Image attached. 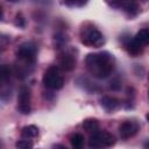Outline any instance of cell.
<instances>
[{"label":"cell","mask_w":149,"mask_h":149,"mask_svg":"<svg viewBox=\"0 0 149 149\" xmlns=\"http://www.w3.org/2000/svg\"><path fill=\"white\" fill-rule=\"evenodd\" d=\"M86 69L93 77L102 79L108 77L114 69V58L107 51L88 54L85 59Z\"/></svg>","instance_id":"obj_1"},{"label":"cell","mask_w":149,"mask_h":149,"mask_svg":"<svg viewBox=\"0 0 149 149\" xmlns=\"http://www.w3.org/2000/svg\"><path fill=\"white\" fill-rule=\"evenodd\" d=\"M79 37H80V42L90 48H99L105 43V38L102 34L93 24L90 23H86L81 27L79 31Z\"/></svg>","instance_id":"obj_2"},{"label":"cell","mask_w":149,"mask_h":149,"mask_svg":"<svg viewBox=\"0 0 149 149\" xmlns=\"http://www.w3.org/2000/svg\"><path fill=\"white\" fill-rule=\"evenodd\" d=\"M37 48L31 42H24L16 49V57L19 61L24 63L26 66H33L36 61Z\"/></svg>","instance_id":"obj_3"},{"label":"cell","mask_w":149,"mask_h":149,"mask_svg":"<svg viewBox=\"0 0 149 149\" xmlns=\"http://www.w3.org/2000/svg\"><path fill=\"white\" fill-rule=\"evenodd\" d=\"M43 85L49 90H61L64 85V79L57 66H50L43 74Z\"/></svg>","instance_id":"obj_4"},{"label":"cell","mask_w":149,"mask_h":149,"mask_svg":"<svg viewBox=\"0 0 149 149\" xmlns=\"http://www.w3.org/2000/svg\"><path fill=\"white\" fill-rule=\"evenodd\" d=\"M114 143H115V139L112 134H109L106 130H99V129L91 133L88 140L90 148H108L112 147Z\"/></svg>","instance_id":"obj_5"},{"label":"cell","mask_w":149,"mask_h":149,"mask_svg":"<svg viewBox=\"0 0 149 149\" xmlns=\"http://www.w3.org/2000/svg\"><path fill=\"white\" fill-rule=\"evenodd\" d=\"M17 109L21 114H29L31 111V95L27 86H22L17 94Z\"/></svg>","instance_id":"obj_6"},{"label":"cell","mask_w":149,"mask_h":149,"mask_svg":"<svg viewBox=\"0 0 149 149\" xmlns=\"http://www.w3.org/2000/svg\"><path fill=\"white\" fill-rule=\"evenodd\" d=\"M140 130V126L137 122L135 121H125L123 123L120 125L119 127V133L120 136L125 140L133 137L134 135L137 134V132Z\"/></svg>","instance_id":"obj_7"},{"label":"cell","mask_w":149,"mask_h":149,"mask_svg":"<svg viewBox=\"0 0 149 149\" xmlns=\"http://www.w3.org/2000/svg\"><path fill=\"white\" fill-rule=\"evenodd\" d=\"M59 66L65 71H71L76 66V57L71 54H63L59 57Z\"/></svg>","instance_id":"obj_8"},{"label":"cell","mask_w":149,"mask_h":149,"mask_svg":"<svg viewBox=\"0 0 149 149\" xmlns=\"http://www.w3.org/2000/svg\"><path fill=\"white\" fill-rule=\"evenodd\" d=\"M100 105L107 111V112H112L114 109L118 108L119 106V100L114 97H109V95H102L100 98Z\"/></svg>","instance_id":"obj_9"},{"label":"cell","mask_w":149,"mask_h":149,"mask_svg":"<svg viewBox=\"0 0 149 149\" xmlns=\"http://www.w3.org/2000/svg\"><path fill=\"white\" fill-rule=\"evenodd\" d=\"M38 135V128L34 125H29V126H26L22 128L21 130V136L22 139H27V140H30V139H34Z\"/></svg>","instance_id":"obj_10"},{"label":"cell","mask_w":149,"mask_h":149,"mask_svg":"<svg viewBox=\"0 0 149 149\" xmlns=\"http://www.w3.org/2000/svg\"><path fill=\"white\" fill-rule=\"evenodd\" d=\"M133 40L137 44H140L142 47H146L149 42V31H148V29L144 28V29H141L140 31H137V34L133 37Z\"/></svg>","instance_id":"obj_11"},{"label":"cell","mask_w":149,"mask_h":149,"mask_svg":"<svg viewBox=\"0 0 149 149\" xmlns=\"http://www.w3.org/2000/svg\"><path fill=\"white\" fill-rule=\"evenodd\" d=\"M81 126L88 133H93V132H95V130L99 129V122L95 119H86V120L83 121V125Z\"/></svg>","instance_id":"obj_12"},{"label":"cell","mask_w":149,"mask_h":149,"mask_svg":"<svg viewBox=\"0 0 149 149\" xmlns=\"http://www.w3.org/2000/svg\"><path fill=\"white\" fill-rule=\"evenodd\" d=\"M84 142H85V139H84V136H83L81 134H79V133L73 134V135H71V137H70V143H71V146H72L73 148H76V149L83 148Z\"/></svg>","instance_id":"obj_13"},{"label":"cell","mask_w":149,"mask_h":149,"mask_svg":"<svg viewBox=\"0 0 149 149\" xmlns=\"http://www.w3.org/2000/svg\"><path fill=\"white\" fill-rule=\"evenodd\" d=\"M9 77H10V69L7 65L0 66V80L6 81L9 79Z\"/></svg>","instance_id":"obj_14"},{"label":"cell","mask_w":149,"mask_h":149,"mask_svg":"<svg viewBox=\"0 0 149 149\" xmlns=\"http://www.w3.org/2000/svg\"><path fill=\"white\" fill-rule=\"evenodd\" d=\"M15 146H16V148H20V149H27V148H31L33 147V143L29 142V140L23 139V140L17 141Z\"/></svg>","instance_id":"obj_15"},{"label":"cell","mask_w":149,"mask_h":149,"mask_svg":"<svg viewBox=\"0 0 149 149\" xmlns=\"http://www.w3.org/2000/svg\"><path fill=\"white\" fill-rule=\"evenodd\" d=\"M65 2H66L68 5H70V6L81 7V6H84V5L87 2V0H65Z\"/></svg>","instance_id":"obj_16"},{"label":"cell","mask_w":149,"mask_h":149,"mask_svg":"<svg viewBox=\"0 0 149 149\" xmlns=\"http://www.w3.org/2000/svg\"><path fill=\"white\" fill-rule=\"evenodd\" d=\"M15 24H16L17 27H21V28L24 27L26 21H24V17H23L21 14H17V15H16V17H15Z\"/></svg>","instance_id":"obj_17"},{"label":"cell","mask_w":149,"mask_h":149,"mask_svg":"<svg viewBox=\"0 0 149 149\" xmlns=\"http://www.w3.org/2000/svg\"><path fill=\"white\" fill-rule=\"evenodd\" d=\"M105 1L112 7H120L122 3V0H105Z\"/></svg>","instance_id":"obj_18"},{"label":"cell","mask_w":149,"mask_h":149,"mask_svg":"<svg viewBox=\"0 0 149 149\" xmlns=\"http://www.w3.org/2000/svg\"><path fill=\"white\" fill-rule=\"evenodd\" d=\"M2 16H3V10H2V7L0 6V20L2 19Z\"/></svg>","instance_id":"obj_19"},{"label":"cell","mask_w":149,"mask_h":149,"mask_svg":"<svg viewBox=\"0 0 149 149\" xmlns=\"http://www.w3.org/2000/svg\"><path fill=\"white\" fill-rule=\"evenodd\" d=\"M0 40H1V38H0ZM6 44H7V43H1V42H0V51H1V47H2V48H5V45H6Z\"/></svg>","instance_id":"obj_20"},{"label":"cell","mask_w":149,"mask_h":149,"mask_svg":"<svg viewBox=\"0 0 149 149\" xmlns=\"http://www.w3.org/2000/svg\"><path fill=\"white\" fill-rule=\"evenodd\" d=\"M8 1H12V2H15V1H17V0H8Z\"/></svg>","instance_id":"obj_21"}]
</instances>
